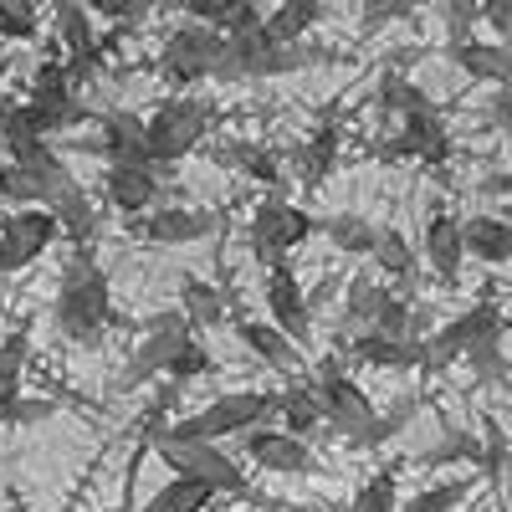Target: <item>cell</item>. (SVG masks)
I'll use <instances>...</instances> for the list:
<instances>
[{
  "mask_svg": "<svg viewBox=\"0 0 512 512\" xmlns=\"http://www.w3.org/2000/svg\"><path fill=\"white\" fill-rule=\"evenodd\" d=\"M349 359L369 364V369H425V359H431V338H379V333H354L349 344Z\"/></svg>",
  "mask_w": 512,
  "mask_h": 512,
  "instance_id": "18",
  "label": "cell"
},
{
  "mask_svg": "<svg viewBox=\"0 0 512 512\" xmlns=\"http://www.w3.org/2000/svg\"><path fill=\"white\" fill-rule=\"evenodd\" d=\"M451 461L482 466V436H472V431H446L436 446H425V451L415 456V466H451Z\"/></svg>",
  "mask_w": 512,
  "mask_h": 512,
  "instance_id": "38",
  "label": "cell"
},
{
  "mask_svg": "<svg viewBox=\"0 0 512 512\" xmlns=\"http://www.w3.org/2000/svg\"><path fill=\"white\" fill-rule=\"evenodd\" d=\"M36 26L41 21L31 0H0V41H31Z\"/></svg>",
  "mask_w": 512,
  "mask_h": 512,
  "instance_id": "41",
  "label": "cell"
},
{
  "mask_svg": "<svg viewBox=\"0 0 512 512\" xmlns=\"http://www.w3.org/2000/svg\"><path fill=\"white\" fill-rule=\"evenodd\" d=\"M441 21H446V41H472L482 26V6H472V0H446Z\"/></svg>",
  "mask_w": 512,
  "mask_h": 512,
  "instance_id": "43",
  "label": "cell"
},
{
  "mask_svg": "<svg viewBox=\"0 0 512 512\" xmlns=\"http://www.w3.org/2000/svg\"><path fill=\"white\" fill-rule=\"evenodd\" d=\"M26 123L36 128L41 139H52V134H67V128L77 123H88V103L77 98L72 88V77H67V62H41L36 77H31V88H26Z\"/></svg>",
  "mask_w": 512,
  "mask_h": 512,
  "instance_id": "7",
  "label": "cell"
},
{
  "mask_svg": "<svg viewBox=\"0 0 512 512\" xmlns=\"http://www.w3.org/2000/svg\"><path fill=\"white\" fill-rule=\"evenodd\" d=\"M374 159H425V164H446V159H451V134H446L441 113L431 108V113L405 118L390 139L374 144Z\"/></svg>",
  "mask_w": 512,
  "mask_h": 512,
  "instance_id": "14",
  "label": "cell"
},
{
  "mask_svg": "<svg viewBox=\"0 0 512 512\" xmlns=\"http://www.w3.org/2000/svg\"><path fill=\"white\" fill-rule=\"evenodd\" d=\"M482 21L497 31L502 47H512V0H492V6H482Z\"/></svg>",
  "mask_w": 512,
  "mask_h": 512,
  "instance_id": "48",
  "label": "cell"
},
{
  "mask_svg": "<svg viewBox=\"0 0 512 512\" xmlns=\"http://www.w3.org/2000/svg\"><path fill=\"white\" fill-rule=\"evenodd\" d=\"M221 41H226V36H221L216 26L180 21L175 31L164 36V47H159V72H164V82H175V88H190V82L216 77Z\"/></svg>",
  "mask_w": 512,
  "mask_h": 512,
  "instance_id": "8",
  "label": "cell"
},
{
  "mask_svg": "<svg viewBox=\"0 0 512 512\" xmlns=\"http://www.w3.org/2000/svg\"><path fill=\"white\" fill-rule=\"evenodd\" d=\"M57 415V405L52 400H36V395H21L11 410H0V420L6 425H36V420H52Z\"/></svg>",
  "mask_w": 512,
  "mask_h": 512,
  "instance_id": "45",
  "label": "cell"
},
{
  "mask_svg": "<svg viewBox=\"0 0 512 512\" xmlns=\"http://www.w3.org/2000/svg\"><path fill=\"white\" fill-rule=\"evenodd\" d=\"M487 338H507V318L497 303H472L466 313H456L451 323H441L431 333V359H425V374H441L451 364H466V354H472L477 344H487Z\"/></svg>",
  "mask_w": 512,
  "mask_h": 512,
  "instance_id": "9",
  "label": "cell"
},
{
  "mask_svg": "<svg viewBox=\"0 0 512 512\" xmlns=\"http://www.w3.org/2000/svg\"><path fill=\"white\" fill-rule=\"evenodd\" d=\"M313 231H318V221L308 216L303 205H292L287 195H267L262 205L251 210L246 246H251V256H256V267L277 272V267H287V251L303 246Z\"/></svg>",
  "mask_w": 512,
  "mask_h": 512,
  "instance_id": "5",
  "label": "cell"
},
{
  "mask_svg": "<svg viewBox=\"0 0 512 512\" xmlns=\"http://www.w3.org/2000/svg\"><path fill=\"white\" fill-rule=\"evenodd\" d=\"M57 36H62V47L67 57L62 62H82V57H93L98 52V31H93V11L88 6H77V0H57Z\"/></svg>",
  "mask_w": 512,
  "mask_h": 512,
  "instance_id": "28",
  "label": "cell"
},
{
  "mask_svg": "<svg viewBox=\"0 0 512 512\" xmlns=\"http://www.w3.org/2000/svg\"><path fill=\"white\" fill-rule=\"evenodd\" d=\"M323 16H328V6H318V0H287V6L267 11V36L282 41V47H297L308 36V26H318Z\"/></svg>",
  "mask_w": 512,
  "mask_h": 512,
  "instance_id": "32",
  "label": "cell"
},
{
  "mask_svg": "<svg viewBox=\"0 0 512 512\" xmlns=\"http://www.w3.org/2000/svg\"><path fill=\"white\" fill-rule=\"evenodd\" d=\"M466 497H472V477H446V482H431V487H420L405 512H456Z\"/></svg>",
  "mask_w": 512,
  "mask_h": 512,
  "instance_id": "39",
  "label": "cell"
},
{
  "mask_svg": "<svg viewBox=\"0 0 512 512\" xmlns=\"http://www.w3.org/2000/svg\"><path fill=\"white\" fill-rule=\"evenodd\" d=\"M236 338L262 359L267 369L277 374H292L297 364H303V344H292V338L277 328V323H262V318H236Z\"/></svg>",
  "mask_w": 512,
  "mask_h": 512,
  "instance_id": "21",
  "label": "cell"
},
{
  "mask_svg": "<svg viewBox=\"0 0 512 512\" xmlns=\"http://www.w3.org/2000/svg\"><path fill=\"white\" fill-rule=\"evenodd\" d=\"M221 221L200 205H159L139 221H123V231L134 241H149V246H190V241H205Z\"/></svg>",
  "mask_w": 512,
  "mask_h": 512,
  "instance_id": "12",
  "label": "cell"
},
{
  "mask_svg": "<svg viewBox=\"0 0 512 512\" xmlns=\"http://www.w3.org/2000/svg\"><path fill=\"white\" fill-rule=\"evenodd\" d=\"M210 369H216V359H210V354L200 349V338H195V344H190L175 364H169V384H180V390H185V384H195V379L210 374Z\"/></svg>",
  "mask_w": 512,
  "mask_h": 512,
  "instance_id": "44",
  "label": "cell"
},
{
  "mask_svg": "<svg viewBox=\"0 0 512 512\" xmlns=\"http://www.w3.org/2000/svg\"><path fill=\"white\" fill-rule=\"evenodd\" d=\"M282 415V390H231L221 400H210L195 415H180L169 425V441H200V446H221L226 436H251Z\"/></svg>",
  "mask_w": 512,
  "mask_h": 512,
  "instance_id": "2",
  "label": "cell"
},
{
  "mask_svg": "<svg viewBox=\"0 0 512 512\" xmlns=\"http://www.w3.org/2000/svg\"><path fill=\"white\" fill-rule=\"evenodd\" d=\"M400 16H415L410 6H400V0H390V6H384V0H374V6H364V11H359L364 31H379V26H390V21H400Z\"/></svg>",
  "mask_w": 512,
  "mask_h": 512,
  "instance_id": "47",
  "label": "cell"
},
{
  "mask_svg": "<svg viewBox=\"0 0 512 512\" xmlns=\"http://www.w3.org/2000/svg\"><path fill=\"white\" fill-rule=\"evenodd\" d=\"M466 369H472V379H477V384H497V379H507L502 338H487V344H477L472 354H466Z\"/></svg>",
  "mask_w": 512,
  "mask_h": 512,
  "instance_id": "42",
  "label": "cell"
},
{
  "mask_svg": "<svg viewBox=\"0 0 512 512\" xmlns=\"http://www.w3.org/2000/svg\"><path fill=\"white\" fill-rule=\"evenodd\" d=\"M0 205H16V210H52V190L41 185L31 169L21 164H0Z\"/></svg>",
  "mask_w": 512,
  "mask_h": 512,
  "instance_id": "33",
  "label": "cell"
},
{
  "mask_svg": "<svg viewBox=\"0 0 512 512\" xmlns=\"http://www.w3.org/2000/svg\"><path fill=\"white\" fill-rule=\"evenodd\" d=\"M210 502H216V492H210V487L169 477V482L149 497V507H144V512H205Z\"/></svg>",
  "mask_w": 512,
  "mask_h": 512,
  "instance_id": "37",
  "label": "cell"
},
{
  "mask_svg": "<svg viewBox=\"0 0 512 512\" xmlns=\"http://www.w3.org/2000/svg\"><path fill=\"white\" fill-rule=\"evenodd\" d=\"M313 384H318V395H323V410H328V425L338 436H349V446L374 425V400L359 390V384L344 374V354H328L318 369H313Z\"/></svg>",
  "mask_w": 512,
  "mask_h": 512,
  "instance_id": "10",
  "label": "cell"
},
{
  "mask_svg": "<svg viewBox=\"0 0 512 512\" xmlns=\"http://www.w3.org/2000/svg\"><path fill=\"white\" fill-rule=\"evenodd\" d=\"M0 318H6V297H0Z\"/></svg>",
  "mask_w": 512,
  "mask_h": 512,
  "instance_id": "52",
  "label": "cell"
},
{
  "mask_svg": "<svg viewBox=\"0 0 512 512\" xmlns=\"http://www.w3.org/2000/svg\"><path fill=\"white\" fill-rule=\"evenodd\" d=\"M374 108H379L384 118L405 123V118H415V113H431L436 103H431V93H425L420 82H410V77H390V72H384V77H379V88H374Z\"/></svg>",
  "mask_w": 512,
  "mask_h": 512,
  "instance_id": "27",
  "label": "cell"
},
{
  "mask_svg": "<svg viewBox=\"0 0 512 512\" xmlns=\"http://www.w3.org/2000/svg\"><path fill=\"white\" fill-rule=\"evenodd\" d=\"M52 318H57L62 338H72L82 349H103L108 323H113V292H108V272L98 267L93 246H72L67 267L57 277Z\"/></svg>",
  "mask_w": 512,
  "mask_h": 512,
  "instance_id": "1",
  "label": "cell"
},
{
  "mask_svg": "<svg viewBox=\"0 0 512 512\" xmlns=\"http://www.w3.org/2000/svg\"><path fill=\"white\" fill-rule=\"evenodd\" d=\"M318 231L344 251V256H374V246H379V226L369 221V216H359V210H344V216H328V221H318Z\"/></svg>",
  "mask_w": 512,
  "mask_h": 512,
  "instance_id": "29",
  "label": "cell"
},
{
  "mask_svg": "<svg viewBox=\"0 0 512 512\" xmlns=\"http://www.w3.org/2000/svg\"><path fill=\"white\" fill-rule=\"evenodd\" d=\"M246 502L262 507V512H313V507H303V502H282V497H267V492H246Z\"/></svg>",
  "mask_w": 512,
  "mask_h": 512,
  "instance_id": "49",
  "label": "cell"
},
{
  "mask_svg": "<svg viewBox=\"0 0 512 512\" xmlns=\"http://www.w3.org/2000/svg\"><path fill=\"white\" fill-rule=\"evenodd\" d=\"M507 466H512V441L502 431V420L492 410H482V472H487V487L497 492L502 477H507Z\"/></svg>",
  "mask_w": 512,
  "mask_h": 512,
  "instance_id": "36",
  "label": "cell"
},
{
  "mask_svg": "<svg viewBox=\"0 0 512 512\" xmlns=\"http://www.w3.org/2000/svg\"><path fill=\"white\" fill-rule=\"evenodd\" d=\"M262 292H267V313H272V323L292 338V344H308V333H313V303H308V287L297 282V272H292V267L267 272Z\"/></svg>",
  "mask_w": 512,
  "mask_h": 512,
  "instance_id": "16",
  "label": "cell"
},
{
  "mask_svg": "<svg viewBox=\"0 0 512 512\" xmlns=\"http://www.w3.org/2000/svg\"><path fill=\"white\" fill-rule=\"evenodd\" d=\"M98 128H103V134H98L88 149H98L108 164H149V149H144V128H149V118L128 113V108H113V113L98 118Z\"/></svg>",
  "mask_w": 512,
  "mask_h": 512,
  "instance_id": "19",
  "label": "cell"
},
{
  "mask_svg": "<svg viewBox=\"0 0 512 512\" xmlns=\"http://www.w3.org/2000/svg\"><path fill=\"white\" fill-rule=\"evenodd\" d=\"M415 410H420V400H415V395H405V400H395L390 410H379V415H374V425H369V431H364V436H359L354 446H359V451H379L384 441H390V436H400V431H405V425L415 420Z\"/></svg>",
  "mask_w": 512,
  "mask_h": 512,
  "instance_id": "40",
  "label": "cell"
},
{
  "mask_svg": "<svg viewBox=\"0 0 512 512\" xmlns=\"http://www.w3.org/2000/svg\"><path fill=\"white\" fill-rule=\"evenodd\" d=\"M466 256H477L487 267L512 262V221L502 216H466Z\"/></svg>",
  "mask_w": 512,
  "mask_h": 512,
  "instance_id": "26",
  "label": "cell"
},
{
  "mask_svg": "<svg viewBox=\"0 0 512 512\" xmlns=\"http://www.w3.org/2000/svg\"><path fill=\"white\" fill-rule=\"evenodd\" d=\"M52 216H57L62 236H72V246H88V241L103 231V205L82 190V185H72V190L52 205Z\"/></svg>",
  "mask_w": 512,
  "mask_h": 512,
  "instance_id": "25",
  "label": "cell"
},
{
  "mask_svg": "<svg viewBox=\"0 0 512 512\" xmlns=\"http://www.w3.org/2000/svg\"><path fill=\"white\" fill-rule=\"evenodd\" d=\"M57 216L52 210H11L6 226H0V272H21L31 262L52 251L57 241Z\"/></svg>",
  "mask_w": 512,
  "mask_h": 512,
  "instance_id": "11",
  "label": "cell"
},
{
  "mask_svg": "<svg viewBox=\"0 0 512 512\" xmlns=\"http://www.w3.org/2000/svg\"><path fill=\"white\" fill-rule=\"evenodd\" d=\"M180 313L195 328H221L226 323V297H221L216 282H205V277H180Z\"/></svg>",
  "mask_w": 512,
  "mask_h": 512,
  "instance_id": "30",
  "label": "cell"
},
{
  "mask_svg": "<svg viewBox=\"0 0 512 512\" xmlns=\"http://www.w3.org/2000/svg\"><path fill=\"white\" fill-rule=\"evenodd\" d=\"M287 159H292V169H297V180H303V185H318V180L328 175V169L338 164V128H333V123H323L318 134H313L308 144H297Z\"/></svg>",
  "mask_w": 512,
  "mask_h": 512,
  "instance_id": "31",
  "label": "cell"
},
{
  "mask_svg": "<svg viewBox=\"0 0 512 512\" xmlns=\"http://www.w3.org/2000/svg\"><path fill=\"white\" fill-rule=\"evenodd\" d=\"M26 354H31V338L26 328L0 338V410H11L21 400V379H26Z\"/></svg>",
  "mask_w": 512,
  "mask_h": 512,
  "instance_id": "34",
  "label": "cell"
},
{
  "mask_svg": "<svg viewBox=\"0 0 512 512\" xmlns=\"http://www.w3.org/2000/svg\"><path fill=\"white\" fill-rule=\"evenodd\" d=\"M164 175L169 169H154V164H108L103 195H108V205L118 210L123 221H139V216H149V210H159Z\"/></svg>",
  "mask_w": 512,
  "mask_h": 512,
  "instance_id": "13",
  "label": "cell"
},
{
  "mask_svg": "<svg viewBox=\"0 0 512 512\" xmlns=\"http://www.w3.org/2000/svg\"><path fill=\"white\" fill-rule=\"evenodd\" d=\"M318 425H328V410H323L318 384H313V379L287 384V390H282V431L297 436V441H308Z\"/></svg>",
  "mask_w": 512,
  "mask_h": 512,
  "instance_id": "24",
  "label": "cell"
},
{
  "mask_svg": "<svg viewBox=\"0 0 512 512\" xmlns=\"http://www.w3.org/2000/svg\"><path fill=\"white\" fill-rule=\"evenodd\" d=\"M374 272L390 282L400 297H405V287L420 277V251L405 241V231H395V226H384L379 231V246H374Z\"/></svg>",
  "mask_w": 512,
  "mask_h": 512,
  "instance_id": "23",
  "label": "cell"
},
{
  "mask_svg": "<svg viewBox=\"0 0 512 512\" xmlns=\"http://www.w3.org/2000/svg\"><path fill=\"white\" fill-rule=\"evenodd\" d=\"M216 164H231V169H241V175H251L256 185H267L272 195H277V185H282V149H272V144L226 139V144L216 149Z\"/></svg>",
  "mask_w": 512,
  "mask_h": 512,
  "instance_id": "22",
  "label": "cell"
},
{
  "mask_svg": "<svg viewBox=\"0 0 512 512\" xmlns=\"http://www.w3.org/2000/svg\"><path fill=\"white\" fill-rule=\"evenodd\" d=\"M88 11L103 16V21H144L154 6H149V0H93Z\"/></svg>",
  "mask_w": 512,
  "mask_h": 512,
  "instance_id": "46",
  "label": "cell"
},
{
  "mask_svg": "<svg viewBox=\"0 0 512 512\" xmlns=\"http://www.w3.org/2000/svg\"><path fill=\"white\" fill-rule=\"evenodd\" d=\"M400 472L395 466H384V472H374L344 507H333V512H400Z\"/></svg>",
  "mask_w": 512,
  "mask_h": 512,
  "instance_id": "35",
  "label": "cell"
},
{
  "mask_svg": "<svg viewBox=\"0 0 512 512\" xmlns=\"http://www.w3.org/2000/svg\"><path fill=\"white\" fill-rule=\"evenodd\" d=\"M6 72H11V62H6V57H0V77H6Z\"/></svg>",
  "mask_w": 512,
  "mask_h": 512,
  "instance_id": "51",
  "label": "cell"
},
{
  "mask_svg": "<svg viewBox=\"0 0 512 512\" xmlns=\"http://www.w3.org/2000/svg\"><path fill=\"white\" fill-rule=\"evenodd\" d=\"M103 512H144L139 502H118V507H103Z\"/></svg>",
  "mask_w": 512,
  "mask_h": 512,
  "instance_id": "50",
  "label": "cell"
},
{
  "mask_svg": "<svg viewBox=\"0 0 512 512\" xmlns=\"http://www.w3.org/2000/svg\"><path fill=\"white\" fill-rule=\"evenodd\" d=\"M149 451H154L180 482H200V487H210L216 497H246V492H251L246 466H241L231 451H221V446H200V441H169V436H159V441H149Z\"/></svg>",
  "mask_w": 512,
  "mask_h": 512,
  "instance_id": "4",
  "label": "cell"
},
{
  "mask_svg": "<svg viewBox=\"0 0 512 512\" xmlns=\"http://www.w3.org/2000/svg\"><path fill=\"white\" fill-rule=\"evenodd\" d=\"M246 456L262 466V472H277V477H318L323 472V461L308 451V441H297L287 431H272V425L246 436Z\"/></svg>",
  "mask_w": 512,
  "mask_h": 512,
  "instance_id": "15",
  "label": "cell"
},
{
  "mask_svg": "<svg viewBox=\"0 0 512 512\" xmlns=\"http://www.w3.org/2000/svg\"><path fill=\"white\" fill-rule=\"evenodd\" d=\"M446 57L472 82H492V88L512 82V47H502V41H446Z\"/></svg>",
  "mask_w": 512,
  "mask_h": 512,
  "instance_id": "20",
  "label": "cell"
},
{
  "mask_svg": "<svg viewBox=\"0 0 512 512\" xmlns=\"http://www.w3.org/2000/svg\"><path fill=\"white\" fill-rule=\"evenodd\" d=\"M210 128H216V103H205V98H195V93L164 98V103L149 113V128H144L149 164H154V169L180 164L185 154H195V149L205 144Z\"/></svg>",
  "mask_w": 512,
  "mask_h": 512,
  "instance_id": "3",
  "label": "cell"
},
{
  "mask_svg": "<svg viewBox=\"0 0 512 512\" xmlns=\"http://www.w3.org/2000/svg\"><path fill=\"white\" fill-rule=\"evenodd\" d=\"M190 344H195V323L180 308L149 313L144 318V344L128 354V364H123V374L113 384L118 390H139V384H149L154 374H169V364H175Z\"/></svg>",
  "mask_w": 512,
  "mask_h": 512,
  "instance_id": "6",
  "label": "cell"
},
{
  "mask_svg": "<svg viewBox=\"0 0 512 512\" xmlns=\"http://www.w3.org/2000/svg\"><path fill=\"white\" fill-rule=\"evenodd\" d=\"M420 256L441 282H456L461 277V262H466V221L451 216V210H436L425 216V241H420Z\"/></svg>",
  "mask_w": 512,
  "mask_h": 512,
  "instance_id": "17",
  "label": "cell"
}]
</instances>
